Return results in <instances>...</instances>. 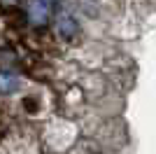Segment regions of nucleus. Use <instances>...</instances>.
<instances>
[{"label": "nucleus", "mask_w": 156, "mask_h": 154, "mask_svg": "<svg viewBox=\"0 0 156 154\" xmlns=\"http://www.w3.org/2000/svg\"><path fill=\"white\" fill-rule=\"evenodd\" d=\"M28 19L33 26H42L49 19V7L44 0H28Z\"/></svg>", "instance_id": "1"}, {"label": "nucleus", "mask_w": 156, "mask_h": 154, "mask_svg": "<svg viewBox=\"0 0 156 154\" xmlns=\"http://www.w3.org/2000/svg\"><path fill=\"white\" fill-rule=\"evenodd\" d=\"M77 19L72 16V14H68V12H61L58 16H56V31L63 35V38H72L75 33H77Z\"/></svg>", "instance_id": "2"}, {"label": "nucleus", "mask_w": 156, "mask_h": 154, "mask_svg": "<svg viewBox=\"0 0 156 154\" xmlns=\"http://www.w3.org/2000/svg\"><path fill=\"white\" fill-rule=\"evenodd\" d=\"M19 86V77L12 72H0V94H12Z\"/></svg>", "instance_id": "3"}, {"label": "nucleus", "mask_w": 156, "mask_h": 154, "mask_svg": "<svg viewBox=\"0 0 156 154\" xmlns=\"http://www.w3.org/2000/svg\"><path fill=\"white\" fill-rule=\"evenodd\" d=\"M51 2H54V0H51Z\"/></svg>", "instance_id": "4"}]
</instances>
